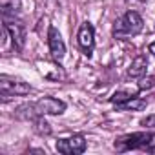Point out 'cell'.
Instances as JSON below:
<instances>
[{"label":"cell","instance_id":"obj_3","mask_svg":"<svg viewBox=\"0 0 155 155\" xmlns=\"http://www.w3.org/2000/svg\"><path fill=\"white\" fill-rule=\"evenodd\" d=\"M33 91V88L17 79L11 75H0V93H2V101H8L9 97H17V95H29Z\"/></svg>","mask_w":155,"mask_h":155},{"label":"cell","instance_id":"obj_14","mask_svg":"<svg viewBox=\"0 0 155 155\" xmlns=\"http://www.w3.org/2000/svg\"><path fill=\"white\" fill-rule=\"evenodd\" d=\"M33 122H35V131H38V133H46V135H48V133L51 131V130H49V124H48L46 120H42V117H37Z\"/></svg>","mask_w":155,"mask_h":155},{"label":"cell","instance_id":"obj_5","mask_svg":"<svg viewBox=\"0 0 155 155\" xmlns=\"http://www.w3.org/2000/svg\"><path fill=\"white\" fill-rule=\"evenodd\" d=\"M55 148L58 153H64V155H81L86 151L88 142H86L84 135H71L66 139H58Z\"/></svg>","mask_w":155,"mask_h":155},{"label":"cell","instance_id":"obj_17","mask_svg":"<svg viewBox=\"0 0 155 155\" xmlns=\"http://www.w3.org/2000/svg\"><path fill=\"white\" fill-rule=\"evenodd\" d=\"M128 6H144L148 0H124Z\"/></svg>","mask_w":155,"mask_h":155},{"label":"cell","instance_id":"obj_2","mask_svg":"<svg viewBox=\"0 0 155 155\" xmlns=\"http://www.w3.org/2000/svg\"><path fill=\"white\" fill-rule=\"evenodd\" d=\"M2 18H4V28H6L11 42H13V48L17 51H22L24 44H26V26L22 24V20L17 15L2 13Z\"/></svg>","mask_w":155,"mask_h":155},{"label":"cell","instance_id":"obj_4","mask_svg":"<svg viewBox=\"0 0 155 155\" xmlns=\"http://www.w3.org/2000/svg\"><path fill=\"white\" fill-rule=\"evenodd\" d=\"M151 137V131H139V133H130L122 135L113 142V148L117 151H131V150H140L144 151L148 146V140Z\"/></svg>","mask_w":155,"mask_h":155},{"label":"cell","instance_id":"obj_7","mask_svg":"<svg viewBox=\"0 0 155 155\" xmlns=\"http://www.w3.org/2000/svg\"><path fill=\"white\" fill-rule=\"evenodd\" d=\"M48 44H49V53L55 62H62L66 57V44L55 26H49L48 29Z\"/></svg>","mask_w":155,"mask_h":155},{"label":"cell","instance_id":"obj_10","mask_svg":"<svg viewBox=\"0 0 155 155\" xmlns=\"http://www.w3.org/2000/svg\"><path fill=\"white\" fill-rule=\"evenodd\" d=\"M146 106H148V101H144L140 97H133L122 104H117V110H120V111H140Z\"/></svg>","mask_w":155,"mask_h":155},{"label":"cell","instance_id":"obj_16","mask_svg":"<svg viewBox=\"0 0 155 155\" xmlns=\"http://www.w3.org/2000/svg\"><path fill=\"white\" fill-rule=\"evenodd\" d=\"M144 151H146V153H155V133H151V137H150L148 146H146Z\"/></svg>","mask_w":155,"mask_h":155},{"label":"cell","instance_id":"obj_11","mask_svg":"<svg viewBox=\"0 0 155 155\" xmlns=\"http://www.w3.org/2000/svg\"><path fill=\"white\" fill-rule=\"evenodd\" d=\"M139 91H140L139 88H137V90H120V91H115V93L110 97V102H113L115 106H117V104H122V102H126V101L137 97Z\"/></svg>","mask_w":155,"mask_h":155},{"label":"cell","instance_id":"obj_15","mask_svg":"<svg viewBox=\"0 0 155 155\" xmlns=\"http://www.w3.org/2000/svg\"><path fill=\"white\" fill-rule=\"evenodd\" d=\"M140 126H144V128H155V115H148V117L140 119Z\"/></svg>","mask_w":155,"mask_h":155},{"label":"cell","instance_id":"obj_9","mask_svg":"<svg viewBox=\"0 0 155 155\" xmlns=\"http://www.w3.org/2000/svg\"><path fill=\"white\" fill-rule=\"evenodd\" d=\"M146 69H148V58H146V55H139L131 60V64L128 68V77L140 79V77L146 75Z\"/></svg>","mask_w":155,"mask_h":155},{"label":"cell","instance_id":"obj_8","mask_svg":"<svg viewBox=\"0 0 155 155\" xmlns=\"http://www.w3.org/2000/svg\"><path fill=\"white\" fill-rule=\"evenodd\" d=\"M77 40H79V46L82 49V53L86 57H91L93 55V49H95V29L90 22H84L79 29V35H77Z\"/></svg>","mask_w":155,"mask_h":155},{"label":"cell","instance_id":"obj_6","mask_svg":"<svg viewBox=\"0 0 155 155\" xmlns=\"http://www.w3.org/2000/svg\"><path fill=\"white\" fill-rule=\"evenodd\" d=\"M35 106V111L38 117H44V115H60L66 111V102L60 101V99H55V97H42L40 101L33 102Z\"/></svg>","mask_w":155,"mask_h":155},{"label":"cell","instance_id":"obj_1","mask_svg":"<svg viewBox=\"0 0 155 155\" xmlns=\"http://www.w3.org/2000/svg\"><path fill=\"white\" fill-rule=\"evenodd\" d=\"M142 26H144L142 17H140L137 11L130 9V11H126V13L113 24V31H111V33H113L115 38L126 40V38H131V37L139 35V33L142 31Z\"/></svg>","mask_w":155,"mask_h":155},{"label":"cell","instance_id":"obj_12","mask_svg":"<svg viewBox=\"0 0 155 155\" xmlns=\"http://www.w3.org/2000/svg\"><path fill=\"white\" fill-rule=\"evenodd\" d=\"M20 2L22 0H2V13L17 15L20 9Z\"/></svg>","mask_w":155,"mask_h":155},{"label":"cell","instance_id":"obj_13","mask_svg":"<svg viewBox=\"0 0 155 155\" xmlns=\"http://www.w3.org/2000/svg\"><path fill=\"white\" fill-rule=\"evenodd\" d=\"M151 88H155V77H140L139 90L144 91V90H151Z\"/></svg>","mask_w":155,"mask_h":155},{"label":"cell","instance_id":"obj_18","mask_svg":"<svg viewBox=\"0 0 155 155\" xmlns=\"http://www.w3.org/2000/svg\"><path fill=\"white\" fill-rule=\"evenodd\" d=\"M150 53H151V55H155V42H151V44H150Z\"/></svg>","mask_w":155,"mask_h":155}]
</instances>
